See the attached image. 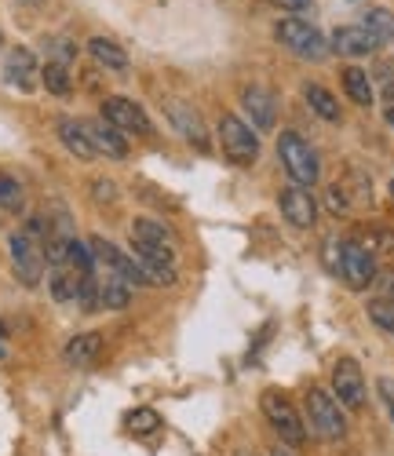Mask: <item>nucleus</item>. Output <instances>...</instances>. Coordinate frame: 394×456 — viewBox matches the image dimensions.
Segmentation results:
<instances>
[{
    "mask_svg": "<svg viewBox=\"0 0 394 456\" xmlns=\"http://www.w3.org/2000/svg\"><path fill=\"white\" fill-rule=\"evenodd\" d=\"M99 351H103V336L99 332H81V336H73L70 344H66L62 358L73 369H85V365H92L99 358Z\"/></svg>",
    "mask_w": 394,
    "mask_h": 456,
    "instance_id": "nucleus-17",
    "label": "nucleus"
},
{
    "mask_svg": "<svg viewBox=\"0 0 394 456\" xmlns=\"http://www.w3.org/2000/svg\"><path fill=\"white\" fill-rule=\"evenodd\" d=\"M383 95L394 102V73H390V77H387V85H383Z\"/></svg>",
    "mask_w": 394,
    "mask_h": 456,
    "instance_id": "nucleus-36",
    "label": "nucleus"
},
{
    "mask_svg": "<svg viewBox=\"0 0 394 456\" xmlns=\"http://www.w3.org/2000/svg\"><path fill=\"white\" fill-rule=\"evenodd\" d=\"M365 311H369V322H373L380 332L394 336V299H373Z\"/></svg>",
    "mask_w": 394,
    "mask_h": 456,
    "instance_id": "nucleus-27",
    "label": "nucleus"
},
{
    "mask_svg": "<svg viewBox=\"0 0 394 456\" xmlns=\"http://www.w3.org/2000/svg\"><path fill=\"white\" fill-rule=\"evenodd\" d=\"M343 92L350 95L354 106H373V81H369V73L358 69V66L343 69Z\"/></svg>",
    "mask_w": 394,
    "mask_h": 456,
    "instance_id": "nucleus-20",
    "label": "nucleus"
},
{
    "mask_svg": "<svg viewBox=\"0 0 394 456\" xmlns=\"http://www.w3.org/2000/svg\"><path fill=\"white\" fill-rule=\"evenodd\" d=\"M282 8H289V12H307L310 8V0H278Z\"/></svg>",
    "mask_w": 394,
    "mask_h": 456,
    "instance_id": "nucleus-35",
    "label": "nucleus"
},
{
    "mask_svg": "<svg viewBox=\"0 0 394 456\" xmlns=\"http://www.w3.org/2000/svg\"><path fill=\"white\" fill-rule=\"evenodd\" d=\"M8 252H12L15 278H19L26 289H37V285L45 281V245L37 241L33 234L15 231V234L8 238Z\"/></svg>",
    "mask_w": 394,
    "mask_h": 456,
    "instance_id": "nucleus-4",
    "label": "nucleus"
},
{
    "mask_svg": "<svg viewBox=\"0 0 394 456\" xmlns=\"http://www.w3.org/2000/svg\"><path fill=\"white\" fill-rule=\"evenodd\" d=\"M92 194H95V201H113L117 198V186L110 179H95L92 183Z\"/></svg>",
    "mask_w": 394,
    "mask_h": 456,
    "instance_id": "nucleus-32",
    "label": "nucleus"
},
{
    "mask_svg": "<svg viewBox=\"0 0 394 456\" xmlns=\"http://www.w3.org/2000/svg\"><path fill=\"white\" fill-rule=\"evenodd\" d=\"M274 456H282V452H274Z\"/></svg>",
    "mask_w": 394,
    "mask_h": 456,
    "instance_id": "nucleus-41",
    "label": "nucleus"
},
{
    "mask_svg": "<svg viewBox=\"0 0 394 456\" xmlns=\"http://www.w3.org/2000/svg\"><path fill=\"white\" fill-rule=\"evenodd\" d=\"M52 55H55L52 62H62V66H66V62L77 55V48H73L70 41H55V45H52Z\"/></svg>",
    "mask_w": 394,
    "mask_h": 456,
    "instance_id": "nucleus-33",
    "label": "nucleus"
},
{
    "mask_svg": "<svg viewBox=\"0 0 394 456\" xmlns=\"http://www.w3.org/2000/svg\"><path fill=\"white\" fill-rule=\"evenodd\" d=\"M332 398L343 409H362L365 405V376L354 358H340L332 369Z\"/></svg>",
    "mask_w": 394,
    "mask_h": 456,
    "instance_id": "nucleus-9",
    "label": "nucleus"
},
{
    "mask_svg": "<svg viewBox=\"0 0 394 456\" xmlns=\"http://www.w3.org/2000/svg\"><path fill=\"white\" fill-rule=\"evenodd\" d=\"M307 428H310L314 438H322V442H340L347 435V416H343V405L332 398V391L310 387V395H307Z\"/></svg>",
    "mask_w": 394,
    "mask_h": 456,
    "instance_id": "nucleus-1",
    "label": "nucleus"
},
{
    "mask_svg": "<svg viewBox=\"0 0 394 456\" xmlns=\"http://www.w3.org/2000/svg\"><path fill=\"white\" fill-rule=\"evenodd\" d=\"M41 85H45L52 95H70V88H73L70 69H66L62 62H48V66L41 69Z\"/></svg>",
    "mask_w": 394,
    "mask_h": 456,
    "instance_id": "nucleus-25",
    "label": "nucleus"
},
{
    "mask_svg": "<svg viewBox=\"0 0 394 456\" xmlns=\"http://www.w3.org/2000/svg\"><path fill=\"white\" fill-rule=\"evenodd\" d=\"M0 48H4V33H0Z\"/></svg>",
    "mask_w": 394,
    "mask_h": 456,
    "instance_id": "nucleus-40",
    "label": "nucleus"
},
{
    "mask_svg": "<svg viewBox=\"0 0 394 456\" xmlns=\"http://www.w3.org/2000/svg\"><path fill=\"white\" fill-rule=\"evenodd\" d=\"M376 395H380V402H383V409L390 416V424H394V376H380L376 379Z\"/></svg>",
    "mask_w": 394,
    "mask_h": 456,
    "instance_id": "nucleus-31",
    "label": "nucleus"
},
{
    "mask_svg": "<svg viewBox=\"0 0 394 456\" xmlns=\"http://www.w3.org/2000/svg\"><path fill=\"white\" fill-rule=\"evenodd\" d=\"M85 132H88V142H92L95 154H106L113 161L128 158V139H125V132H117L113 125H106V121H85Z\"/></svg>",
    "mask_w": 394,
    "mask_h": 456,
    "instance_id": "nucleus-14",
    "label": "nucleus"
},
{
    "mask_svg": "<svg viewBox=\"0 0 394 456\" xmlns=\"http://www.w3.org/2000/svg\"><path fill=\"white\" fill-rule=\"evenodd\" d=\"M376 45H387V41H394V15L387 12V8H369L365 15H362V22H358Z\"/></svg>",
    "mask_w": 394,
    "mask_h": 456,
    "instance_id": "nucleus-21",
    "label": "nucleus"
},
{
    "mask_svg": "<svg viewBox=\"0 0 394 456\" xmlns=\"http://www.w3.org/2000/svg\"><path fill=\"white\" fill-rule=\"evenodd\" d=\"M128 428H132L135 435H150V431L161 428V416H157L153 409H135V412L128 416Z\"/></svg>",
    "mask_w": 394,
    "mask_h": 456,
    "instance_id": "nucleus-28",
    "label": "nucleus"
},
{
    "mask_svg": "<svg viewBox=\"0 0 394 456\" xmlns=\"http://www.w3.org/2000/svg\"><path fill=\"white\" fill-rule=\"evenodd\" d=\"M0 339H8V325L4 322H0Z\"/></svg>",
    "mask_w": 394,
    "mask_h": 456,
    "instance_id": "nucleus-38",
    "label": "nucleus"
},
{
    "mask_svg": "<svg viewBox=\"0 0 394 456\" xmlns=\"http://www.w3.org/2000/svg\"><path fill=\"white\" fill-rule=\"evenodd\" d=\"M103 121L113 125L117 132H132V135H150L153 132V121L146 118V110L125 95H110L103 102Z\"/></svg>",
    "mask_w": 394,
    "mask_h": 456,
    "instance_id": "nucleus-8",
    "label": "nucleus"
},
{
    "mask_svg": "<svg viewBox=\"0 0 394 456\" xmlns=\"http://www.w3.org/2000/svg\"><path fill=\"white\" fill-rule=\"evenodd\" d=\"M303 99H307V106L318 113L322 121H329V125L340 121V102H336V95H332L329 88H322V85H307V88H303Z\"/></svg>",
    "mask_w": 394,
    "mask_h": 456,
    "instance_id": "nucleus-19",
    "label": "nucleus"
},
{
    "mask_svg": "<svg viewBox=\"0 0 394 456\" xmlns=\"http://www.w3.org/2000/svg\"><path fill=\"white\" fill-rule=\"evenodd\" d=\"M132 303V285H125L121 278H106L99 285V307L106 311H125Z\"/></svg>",
    "mask_w": 394,
    "mask_h": 456,
    "instance_id": "nucleus-23",
    "label": "nucleus"
},
{
    "mask_svg": "<svg viewBox=\"0 0 394 456\" xmlns=\"http://www.w3.org/2000/svg\"><path fill=\"white\" fill-rule=\"evenodd\" d=\"M380 45L373 41V37L362 29V26H340V29H332V37H329V52H336V55H347V59H365V55H373Z\"/></svg>",
    "mask_w": 394,
    "mask_h": 456,
    "instance_id": "nucleus-12",
    "label": "nucleus"
},
{
    "mask_svg": "<svg viewBox=\"0 0 394 456\" xmlns=\"http://www.w3.org/2000/svg\"><path fill=\"white\" fill-rule=\"evenodd\" d=\"M383 118H387V125H390V128H394V102H390V106H387V113H383Z\"/></svg>",
    "mask_w": 394,
    "mask_h": 456,
    "instance_id": "nucleus-37",
    "label": "nucleus"
},
{
    "mask_svg": "<svg viewBox=\"0 0 394 456\" xmlns=\"http://www.w3.org/2000/svg\"><path fill=\"white\" fill-rule=\"evenodd\" d=\"M336 252H340L336 256V274L347 281V289L362 292L376 281V259L362 241H340Z\"/></svg>",
    "mask_w": 394,
    "mask_h": 456,
    "instance_id": "nucleus-6",
    "label": "nucleus"
},
{
    "mask_svg": "<svg viewBox=\"0 0 394 456\" xmlns=\"http://www.w3.org/2000/svg\"><path fill=\"white\" fill-rule=\"evenodd\" d=\"M77 303H81V311H85V314H92V311L99 307V285H95L92 274L81 278V289H77Z\"/></svg>",
    "mask_w": 394,
    "mask_h": 456,
    "instance_id": "nucleus-29",
    "label": "nucleus"
},
{
    "mask_svg": "<svg viewBox=\"0 0 394 456\" xmlns=\"http://www.w3.org/2000/svg\"><path fill=\"white\" fill-rule=\"evenodd\" d=\"M22 205H26V194H22L19 179L8 175V172H0V208H4V212H19Z\"/></svg>",
    "mask_w": 394,
    "mask_h": 456,
    "instance_id": "nucleus-26",
    "label": "nucleus"
},
{
    "mask_svg": "<svg viewBox=\"0 0 394 456\" xmlns=\"http://www.w3.org/2000/svg\"><path fill=\"white\" fill-rule=\"evenodd\" d=\"M274 37L282 41V48H289L292 55L300 59H310V62H322L329 55V41L314 29L310 22L303 19H282L278 26H274Z\"/></svg>",
    "mask_w": 394,
    "mask_h": 456,
    "instance_id": "nucleus-3",
    "label": "nucleus"
},
{
    "mask_svg": "<svg viewBox=\"0 0 394 456\" xmlns=\"http://www.w3.org/2000/svg\"><path fill=\"white\" fill-rule=\"evenodd\" d=\"M48 289H52V299L55 303H73L77 299V289H81V274L70 271V267H55L52 278H48Z\"/></svg>",
    "mask_w": 394,
    "mask_h": 456,
    "instance_id": "nucleus-22",
    "label": "nucleus"
},
{
    "mask_svg": "<svg viewBox=\"0 0 394 456\" xmlns=\"http://www.w3.org/2000/svg\"><path fill=\"white\" fill-rule=\"evenodd\" d=\"M278 158H282V165H285V172H289V179H292L296 186H307V190H310L314 183H318L322 161H318L314 146H310L303 135L282 132V135H278Z\"/></svg>",
    "mask_w": 394,
    "mask_h": 456,
    "instance_id": "nucleus-2",
    "label": "nucleus"
},
{
    "mask_svg": "<svg viewBox=\"0 0 394 456\" xmlns=\"http://www.w3.org/2000/svg\"><path fill=\"white\" fill-rule=\"evenodd\" d=\"M278 208L285 216V223H292L296 231H310L314 219H318V205H314V194L307 186H285L278 194Z\"/></svg>",
    "mask_w": 394,
    "mask_h": 456,
    "instance_id": "nucleus-10",
    "label": "nucleus"
},
{
    "mask_svg": "<svg viewBox=\"0 0 394 456\" xmlns=\"http://www.w3.org/2000/svg\"><path fill=\"white\" fill-rule=\"evenodd\" d=\"M380 289V299H394V274H380V281H373Z\"/></svg>",
    "mask_w": 394,
    "mask_h": 456,
    "instance_id": "nucleus-34",
    "label": "nucleus"
},
{
    "mask_svg": "<svg viewBox=\"0 0 394 456\" xmlns=\"http://www.w3.org/2000/svg\"><path fill=\"white\" fill-rule=\"evenodd\" d=\"M242 106L249 110V118H252V125L259 132H270L274 121H278V99H274L267 88H259V85H249L242 92Z\"/></svg>",
    "mask_w": 394,
    "mask_h": 456,
    "instance_id": "nucleus-13",
    "label": "nucleus"
},
{
    "mask_svg": "<svg viewBox=\"0 0 394 456\" xmlns=\"http://www.w3.org/2000/svg\"><path fill=\"white\" fill-rule=\"evenodd\" d=\"M4 81L15 85L19 92H29L37 85V59L29 48H12L4 59Z\"/></svg>",
    "mask_w": 394,
    "mask_h": 456,
    "instance_id": "nucleus-15",
    "label": "nucleus"
},
{
    "mask_svg": "<svg viewBox=\"0 0 394 456\" xmlns=\"http://www.w3.org/2000/svg\"><path fill=\"white\" fill-rule=\"evenodd\" d=\"M259 409H263V416L270 420V428L282 435L285 445H303V442H307V428H303V420H300V412L292 409V402H289L282 391H263Z\"/></svg>",
    "mask_w": 394,
    "mask_h": 456,
    "instance_id": "nucleus-7",
    "label": "nucleus"
},
{
    "mask_svg": "<svg viewBox=\"0 0 394 456\" xmlns=\"http://www.w3.org/2000/svg\"><path fill=\"white\" fill-rule=\"evenodd\" d=\"M88 55L99 66H106V69H128V52L117 45V41H110V37H92V41H88Z\"/></svg>",
    "mask_w": 394,
    "mask_h": 456,
    "instance_id": "nucleus-18",
    "label": "nucleus"
},
{
    "mask_svg": "<svg viewBox=\"0 0 394 456\" xmlns=\"http://www.w3.org/2000/svg\"><path fill=\"white\" fill-rule=\"evenodd\" d=\"M387 190H390V198H394V179H390V186H387Z\"/></svg>",
    "mask_w": 394,
    "mask_h": 456,
    "instance_id": "nucleus-39",
    "label": "nucleus"
},
{
    "mask_svg": "<svg viewBox=\"0 0 394 456\" xmlns=\"http://www.w3.org/2000/svg\"><path fill=\"white\" fill-rule=\"evenodd\" d=\"M325 205H329L336 216H340V212H350V194H347V186H340V183L329 186V190H325Z\"/></svg>",
    "mask_w": 394,
    "mask_h": 456,
    "instance_id": "nucleus-30",
    "label": "nucleus"
},
{
    "mask_svg": "<svg viewBox=\"0 0 394 456\" xmlns=\"http://www.w3.org/2000/svg\"><path fill=\"white\" fill-rule=\"evenodd\" d=\"M55 132H59V142L70 150L73 158H81V161H92V158H95V150H92V142H88V132H85V121L62 118V121L55 125Z\"/></svg>",
    "mask_w": 394,
    "mask_h": 456,
    "instance_id": "nucleus-16",
    "label": "nucleus"
},
{
    "mask_svg": "<svg viewBox=\"0 0 394 456\" xmlns=\"http://www.w3.org/2000/svg\"><path fill=\"white\" fill-rule=\"evenodd\" d=\"M66 267H70V271H77L81 278H88V274L95 271V252H92V245L70 238V248H66Z\"/></svg>",
    "mask_w": 394,
    "mask_h": 456,
    "instance_id": "nucleus-24",
    "label": "nucleus"
},
{
    "mask_svg": "<svg viewBox=\"0 0 394 456\" xmlns=\"http://www.w3.org/2000/svg\"><path fill=\"white\" fill-rule=\"evenodd\" d=\"M168 121H172V128H176L190 146H197V150H209V146H212V142H209V132H205V121L197 118L190 102L172 99V102H168Z\"/></svg>",
    "mask_w": 394,
    "mask_h": 456,
    "instance_id": "nucleus-11",
    "label": "nucleus"
},
{
    "mask_svg": "<svg viewBox=\"0 0 394 456\" xmlns=\"http://www.w3.org/2000/svg\"><path fill=\"white\" fill-rule=\"evenodd\" d=\"M219 146H223V154L242 168H249L259 158V135L242 118H234V113H223L219 118Z\"/></svg>",
    "mask_w": 394,
    "mask_h": 456,
    "instance_id": "nucleus-5",
    "label": "nucleus"
},
{
    "mask_svg": "<svg viewBox=\"0 0 394 456\" xmlns=\"http://www.w3.org/2000/svg\"><path fill=\"white\" fill-rule=\"evenodd\" d=\"M29 4H33V0H29Z\"/></svg>",
    "mask_w": 394,
    "mask_h": 456,
    "instance_id": "nucleus-42",
    "label": "nucleus"
}]
</instances>
